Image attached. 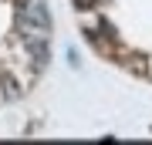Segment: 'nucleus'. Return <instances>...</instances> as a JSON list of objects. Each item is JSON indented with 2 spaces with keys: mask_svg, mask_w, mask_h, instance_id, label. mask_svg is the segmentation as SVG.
<instances>
[{
  "mask_svg": "<svg viewBox=\"0 0 152 145\" xmlns=\"http://www.w3.org/2000/svg\"><path fill=\"white\" fill-rule=\"evenodd\" d=\"M27 51H31V64L34 71H44L51 61V47H48V37L44 34H37V37H27Z\"/></svg>",
  "mask_w": 152,
  "mask_h": 145,
  "instance_id": "nucleus-1",
  "label": "nucleus"
},
{
  "mask_svg": "<svg viewBox=\"0 0 152 145\" xmlns=\"http://www.w3.org/2000/svg\"><path fill=\"white\" fill-rule=\"evenodd\" d=\"M0 91H4L7 101H17V98L24 95V88H20V81H17L10 71H0Z\"/></svg>",
  "mask_w": 152,
  "mask_h": 145,
  "instance_id": "nucleus-2",
  "label": "nucleus"
},
{
  "mask_svg": "<svg viewBox=\"0 0 152 145\" xmlns=\"http://www.w3.org/2000/svg\"><path fill=\"white\" fill-rule=\"evenodd\" d=\"M95 4H98V0H75V7H78V10H91Z\"/></svg>",
  "mask_w": 152,
  "mask_h": 145,
  "instance_id": "nucleus-3",
  "label": "nucleus"
},
{
  "mask_svg": "<svg viewBox=\"0 0 152 145\" xmlns=\"http://www.w3.org/2000/svg\"><path fill=\"white\" fill-rule=\"evenodd\" d=\"M31 7V0H14V10H27Z\"/></svg>",
  "mask_w": 152,
  "mask_h": 145,
  "instance_id": "nucleus-4",
  "label": "nucleus"
}]
</instances>
